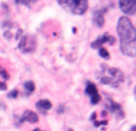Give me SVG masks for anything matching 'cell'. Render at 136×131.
I'll use <instances>...</instances> for the list:
<instances>
[{
    "label": "cell",
    "mask_w": 136,
    "mask_h": 131,
    "mask_svg": "<svg viewBox=\"0 0 136 131\" xmlns=\"http://www.w3.org/2000/svg\"><path fill=\"white\" fill-rule=\"evenodd\" d=\"M117 32L120 39V50L129 56L136 54V30L127 17H120L117 24Z\"/></svg>",
    "instance_id": "6da1fadb"
},
{
    "label": "cell",
    "mask_w": 136,
    "mask_h": 131,
    "mask_svg": "<svg viewBox=\"0 0 136 131\" xmlns=\"http://www.w3.org/2000/svg\"><path fill=\"white\" fill-rule=\"evenodd\" d=\"M97 76L103 85H109L111 87H117L124 79L122 70L117 68H106V67H103V72H100Z\"/></svg>",
    "instance_id": "7a4b0ae2"
},
{
    "label": "cell",
    "mask_w": 136,
    "mask_h": 131,
    "mask_svg": "<svg viewBox=\"0 0 136 131\" xmlns=\"http://www.w3.org/2000/svg\"><path fill=\"white\" fill-rule=\"evenodd\" d=\"M60 6H62L66 11L73 14H82L85 13L88 6L87 0H57Z\"/></svg>",
    "instance_id": "3957f363"
},
{
    "label": "cell",
    "mask_w": 136,
    "mask_h": 131,
    "mask_svg": "<svg viewBox=\"0 0 136 131\" xmlns=\"http://www.w3.org/2000/svg\"><path fill=\"white\" fill-rule=\"evenodd\" d=\"M36 48V42L35 38L32 36H23L22 39L19 42V50L24 54H29V53H32Z\"/></svg>",
    "instance_id": "277c9868"
},
{
    "label": "cell",
    "mask_w": 136,
    "mask_h": 131,
    "mask_svg": "<svg viewBox=\"0 0 136 131\" xmlns=\"http://www.w3.org/2000/svg\"><path fill=\"white\" fill-rule=\"evenodd\" d=\"M119 7L123 13L128 15L135 14L136 12V0H119Z\"/></svg>",
    "instance_id": "5b68a950"
},
{
    "label": "cell",
    "mask_w": 136,
    "mask_h": 131,
    "mask_svg": "<svg viewBox=\"0 0 136 131\" xmlns=\"http://www.w3.org/2000/svg\"><path fill=\"white\" fill-rule=\"evenodd\" d=\"M86 94H88L91 96V103L92 104H98L100 101V96L98 94L97 87L92 82H89V81H88V84H87V87H86Z\"/></svg>",
    "instance_id": "8992f818"
},
{
    "label": "cell",
    "mask_w": 136,
    "mask_h": 131,
    "mask_svg": "<svg viewBox=\"0 0 136 131\" xmlns=\"http://www.w3.org/2000/svg\"><path fill=\"white\" fill-rule=\"evenodd\" d=\"M108 42H110L111 44H113V43H115V38H113V37H111L109 34H104L100 38H98L97 41H94V42L92 43V48H98V46H100L101 44L108 43Z\"/></svg>",
    "instance_id": "52a82bcc"
},
{
    "label": "cell",
    "mask_w": 136,
    "mask_h": 131,
    "mask_svg": "<svg viewBox=\"0 0 136 131\" xmlns=\"http://www.w3.org/2000/svg\"><path fill=\"white\" fill-rule=\"evenodd\" d=\"M23 120H27V122H30V123H37V122H38V116L36 114L35 112L25 111L23 118H22V122H23Z\"/></svg>",
    "instance_id": "ba28073f"
},
{
    "label": "cell",
    "mask_w": 136,
    "mask_h": 131,
    "mask_svg": "<svg viewBox=\"0 0 136 131\" xmlns=\"http://www.w3.org/2000/svg\"><path fill=\"white\" fill-rule=\"evenodd\" d=\"M36 106H37V108L42 110L43 112H46L51 108V103L49 100H47V99H43V100H39L38 103L36 104Z\"/></svg>",
    "instance_id": "9c48e42d"
},
{
    "label": "cell",
    "mask_w": 136,
    "mask_h": 131,
    "mask_svg": "<svg viewBox=\"0 0 136 131\" xmlns=\"http://www.w3.org/2000/svg\"><path fill=\"white\" fill-rule=\"evenodd\" d=\"M103 12L98 11V12L94 13V23H96V25L99 26V27L104 26V15H103Z\"/></svg>",
    "instance_id": "30bf717a"
},
{
    "label": "cell",
    "mask_w": 136,
    "mask_h": 131,
    "mask_svg": "<svg viewBox=\"0 0 136 131\" xmlns=\"http://www.w3.org/2000/svg\"><path fill=\"white\" fill-rule=\"evenodd\" d=\"M0 77H1L3 81H6L8 79V74L6 73V70L3 69V68H0ZM0 89H1V91H5V89H6V84H5V85H1V84H0Z\"/></svg>",
    "instance_id": "8fae6325"
},
{
    "label": "cell",
    "mask_w": 136,
    "mask_h": 131,
    "mask_svg": "<svg viewBox=\"0 0 136 131\" xmlns=\"http://www.w3.org/2000/svg\"><path fill=\"white\" fill-rule=\"evenodd\" d=\"M24 87H25V89H26L27 92H34L35 91V85H34V82L32 81H27V82H25V85H24Z\"/></svg>",
    "instance_id": "7c38bea8"
},
{
    "label": "cell",
    "mask_w": 136,
    "mask_h": 131,
    "mask_svg": "<svg viewBox=\"0 0 136 131\" xmlns=\"http://www.w3.org/2000/svg\"><path fill=\"white\" fill-rule=\"evenodd\" d=\"M99 55H100L101 57H104V58H109L110 57V55H109V53H108V50H106V49H104V48H100V50H99Z\"/></svg>",
    "instance_id": "4fadbf2b"
},
{
    "label": "cell",
    "mask_w": 136,
    "mask_h": 131,
    "mask_svg": "<svg viewBox=\"0 0 136 131\" xmlns=\"http://www.w3.org/2000/svg\"><path fill=\"white\" fill-rule=\"evenodd\" d=\"M32 1H36V0H16L17 4H25V5H30Z\"/></svg>",
    "instance_id": "5bb4252c"
},
{
    "label": "cell",
    "mask_w": 136,
    "mask_h": 131,
    "mask_svg": "<svg viewBox=\"0 0 136 131\" xmlns=\"http://www.w3.org/2000/svg\"><path fill=\"white\" fill-rule=\"evenodd\" d=\"M17 95H18V91H13L12 93H10V94H8V96H10V98H16Z\"/></svg>",
    "instance_id": "9a60e30c"
}]
</instances>
